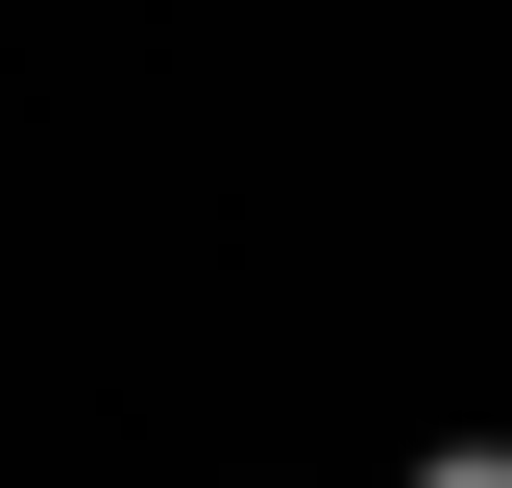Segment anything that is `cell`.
<instances>
[{"instance_id": "1", "label": "cell", "mask_w": 512, "mask_h": 488, "mask_svg": "<svg viewBox=\"0 0 512 488\" xmlns=\"http://www.w3.org/2000/svg\"><path fill=\"white\" fill-rule=\"evenodd\" d=\"M415 488H512V440H464V464H415Z\"/></svg>"}]
</instances>
